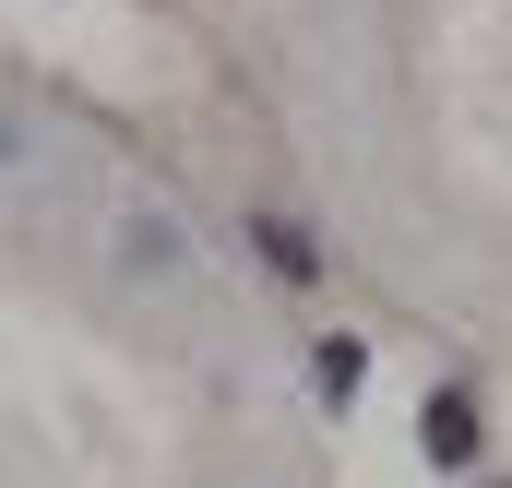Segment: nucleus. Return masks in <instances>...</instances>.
Masks as SVG:
<instances>
[{
  "mask_svg": "<svg viewBox=\"0 0 512 488\" xmlns=\"http://www.w3.org/2000/svg\"><path fill=\"white\" fill-rule=\"evenodd\" d=\"M417 453H429V465H477V405H465V393H429V405H417Z\"/></svg>",
  "mask_w": 512,
  "mask_h": 488,
  "instance_id": "nucleus-1",
  "label": "nucleus"
},
{
  "mask_svg": "<svg viewBox=\"0 0 512 488\" xmlns=\"http://www.w3.org/2000/svg\"><path fill=\"white\" fill-rule=\"evenodd\" d=\"M358 381H370V346H358V334L310 346V393H322V405H358Z\"/></svg>",
  "mask_w": 512,
  "mask_h": 488,
  "instance_id": "nucleus-2",
  "label": "nucleus"
},
{
  "mask_svg": "<svg viewBox=\"0 0 512 488\" xmlns=\"http://www.w3.org/2000/svg\"><path fill=\"white\" fill-rule=\"evenodd\" d=\"M251 239H262V262H274V274H310V262H322V250H310V227H286V215H262Z\"/></svg>",
  "mask_w": 512,
  "mask_h": 488,
  "instance_id": "nucleus-3",
  "label": "nucleus"
}]
</instances>
